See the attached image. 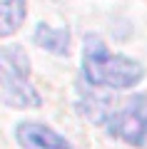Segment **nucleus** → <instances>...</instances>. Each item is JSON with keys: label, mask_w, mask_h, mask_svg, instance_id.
Masks as SVG:
<instances>
[{"label": "nucleus", "mask_w": 147, "mask_h": 149, "mask_svg": "<svg viewBox=\"0 0 147 149\" xmlns=\"http://www.w3.org/2000/svg\"><path fill=\"white\" fill-rule=\"evenodd\" d=\"M3 55L10 65L5 74V85H3V102H8L10 107H20V109L40 107L42 100L30 82V62L25 52L20 47H8Z\"/></svg>", "instance_id": "nucleus-3"}, {"label": "nucleus", "mask_w": 147, "mask_h": 149, "mask_svg": "<svg viewBox=\"0 0 147 149\" xmlns=\"http://www.w3.org/2000/svg\"><path fill=\"white\" fill-rule=\"evenodd\" d=\"M32 42H35L37 47L47 50L50 55L68 57L72 37H70L68 27H55V25H47V22H37L35 32H32Z\"/></svg>", "instance_id": "nucleus-5"}, {"label": "nucleus", "mask_w": 147, "mask_h": 149, "mask_svg": "<svg viewBox=\"0 0 147 149\" xmlns=\"http://www.w3.org/2000/svg\"><path fill=\"white\" fill-rule=\"evenodd\" d=\"M82 77L92 87L132 90L145 80V65L125 55L110 52L97 35H87L82 45Z\"/></svg>", "instance_id": "nucleus-1"}, {"label": "nucleus", "mask_w": 147, "mask_h": 149, "mask_svg": "<svg viewBox=\"0 0 147 149\" xmlns=\"http://www.w3.org/2000/svg\"><path fill=\"white\" fill-rule=\"evenodd\" d=\"M105 132L137 149H147V95H132L100 119Z\"/></svg>", "instance_id": "nucleus-2"}, {"label": "nucleus", "mask_w": 147, "mask_h": 149, "mask_svg": "<svg viewBox=\"0 0 147 149\" xmlns=\"http://www.w3.org/2000/svg\"><path fill=\"white\" fill-rule=\"evenodd\" d=\"M27 0H0V37H10L23 27Z\"/></svg>", "instance_id": "nucleus-6"}, {"label": "nucleus", "mask_w": 147, "mask_h": 149, "mask_svg": "<svg viewBox=\"0 0 147 149\" xmlns=\"http://www.w3.org/2000/svg\"><path fill=\"white\" fill-rule=\"evenodd\" d=\"M15 139L23 149H75L63 134L42 122H20L15 127Z\"/></svg>", "instance_id": "nucleus-4"}]
</instances>
